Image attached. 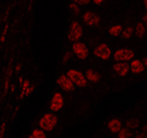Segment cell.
Masks as SVG:
<instances>
[{
	"label": "cell",
	"mask_w": 147,
	"mask_h": 138,
	"mask_svg": "<svg viewBox=\"0 0 147 138\" xmlns=\"http://www.w3.org/2000/svg\"><path fill=\"white\" fill-rule=\"evenodd\" d=\"M28 138H47V133H45V131L40 130V128H34V130L30 133Z\"/></svg>",
	"instance_id": "obj_17"
},
{
	"label": "cell",
	"mask_w": 147,
	"mask_h": 138,
	"mask_svg": "<svg viewBox=\"0 0 147 138\" xmlns=\"http://www.w3.org/2000/svg\"><path fill=\"white\" fill-rule=\"evenodd\" d=\"M33 90H34V87L30 84V81L28 80H25V82L21 84V92H20V95H18V98L24 99L25 96L30 95Z\"/></svg>",
	"instance_id": "obj_12"
},
{
	"label": "cell",
	"mask_w": 147,
	"mask_h": 138,
	"mask_svg": "<svg viewBox=\"0 0 147 138\" xmlns=\"http://www.w3.org/2000/svg\"><path fill=\"white\" fill-rule=\"evenodd\" d=\"M129 65H130V72H132L134 75H140L146 68L142 60H139V59H134L132 61L129 62Z\"/></svg>",
	"instance_id": "obj_11"
},
{
	"label": "cell",
	"mask_w": 147,
	"mask_h": 138,
	"mask_svg": "<svg viewBox=\"0 0 147 138\" xmlns=\"http://www.w3.org/2000/svg\"><path fill=\"white\" fill-rule=\"evenodd\" d=\"M82 21L88 27H97L100 22V17L97 13H94L92 11H86V12H84V15H82Z\"/></svg>",
	"instance_id": "obj_8"
},
{
	"label": "cell",
	"mask_w": 147,
	"mask_h": 138,
	"mask_svg": "<svg viewBox=\"0 0 147 138\" xmlns=\"http://www.w3.org/2000/svg\"><path fill=\"white\" fill-rule=\"evenodd\" d=\"M142 3H144V6H145L146 11H147V0H142Z\"/></svg>",
	"instance_id": "obj_30"
},
{
	"label": "cell",
	"mask_w": 147,
	"mask_h": 138,
	"mask_svg": "<svg viewBox=\"0 0 147 138\" xmlns=\"http://www.w3.org/2000/svg\"><path fill=\"white\" fill-rule=\"evenodd\" d=\"M113 59L115 62H130L135 59V52L129 48H120L114 52Z\"/></svg>",
	"instance_id": "obj_2"
},
{
	"label": "cell",
	"mask_w": 147,
	"mask_h": 138,
	"mask_svg": "<svg viewBox=\"0 0 147 138\" xmlns=\"http://www.w3.org/2000/svg\"><path fill=\"white\" fill-rule=\"evenodd\" d=\"M72 50H67V52H65L64 53V55H63V60H61V64H66L69 60L71 59V56H72Z\"/></svg>",
	"instance_id": "obj_22"
},
{
	"label": "cell",
	"mask_w": 147,
	"mask_h": 138,
	"mask_svg": "<svg viewBox=\"0 0 147 138\" xmlns=\"http://www.w3.org/2000/svg\"><path fill=\"white\" fill-rule=\"evenodd\" d=\"M123 31H124V27H123L121 25H113V26L109 28L108 34H109L110 37H118V36H121Z\"/></svg>",
	"instance_id": "obj_15"
},
{
	"label": "cell",
	"mask_w": 147,
	"mask_h": 138,
	"mask_svg": "<svg viewBox=\"0 0 147 138\" xmlns=\"http://www.w3.org/2000/svg\"><path fill=\"white\" fill-rule=\"evenodd\" d=\"M142 62H144V65H145V67L147 68V56H146V58H144V59H142Z\"/></svg>",
	"instance_id": "obj_29"
},
{
	"label": "cell",
	"mask_w": 147,
	"mask_h": 138,
	"mask_svg": "<svg viewBox=\"0 0 147 138\" xmlns=\"http://www.w3.org/2000/svg\"><path fill=\"white\" fill-rule=\"evenodd\" d=\"M71 50H72L74 55H75L79 60H82V61L86 60L87 56H88V54H90V50H88V48H87V45L85 43H82V42L72 43Z\"/></svg>",
	"instance_id": "obj_6"
},
{
	"label": "cell",
	"mask_w": 147,
	"mask_h": 138,
	"mask_svg": "<svg viewBox=\"0 0 147 138\" xmlns=\"http://www.w3.org/2000/svg\"><path fill=\"white\" fill-rule=\"evenodd\" d=\"M69 10H70V12L74 13V15H80V12H81V6L79 5V4L71 1L70 4H69Z\"/></svg>",
	"instance_id": "obj_20"
},
{
	"label": "cell",
	"mask_w": 147,
	"mask_h": 138,
	"mask_svg": "<svg viewBox=\"0 0 147 138\" xmlns=\"http://www.w3.org/2000/svg\"><path fill=\"white\" fill-rule=\"evenodd\" d=\"M66 75L70 77V80L75 83V86L77 87H81V88H84L88 84V81H87L86 78V75H84L80 70H76V68H71V70H67Z\"/></svg>",
	"instance_id": "obj_4"
},
{
	"label": "cell",
	"mask_w": 147,
	"mask_h": 138,
	"mask_svg": "<svg viewBox=\"0 0 147 138\" xmlns=\"http://www.w3.org/2000/svg\"><path fill=\"white\" fill-rule=\"evenodd\" d=\"M84 36V28L79 21H72L69 27V32H67V39L71 40L72 43L75 42H80V39Z\"/></svg>",
	"instance_id": "obj_3"
},
{
	"label": "cell",
	"mask_w": 147,
	"mask_h": 138,
	"mask_svg": "<svg viewBox=\"0 0 147 138\" xmlns=\"http://www.w3.org/2000/svg\"><path fill=\"white\" fill-rule=\"evenodd\" d=\"M123 128V123H121V120L120 119H117L114 117L109 122H108V130L112 132V133H118Z\"/></svg>",
	"instance_id": "obj_13"
},
{
	"label": "cell",
	"mask_w": 147,
	"mask_h": 138,
	"mask_svg": "<svg viewBox=\"0 0 147 138\" xmlns=\"http://www.w3.org/2000/svg\"><path fill=\"white\" fill-rule=\"evenodd\" d=\"M113 71L120 77L127 76V73L130 72V65L129 62H115L113 65Z\"/></svg>",
	"instance_id": "obj_10"
},
{
	"label": "cell",
	"mask_w": 147,
	"mask_h": 138,
	"mask_svg": "<svg viewBox=\"0 0 147 138\" xmlns=\"http://www.w3.org/2000/svg\"><path fill=\"white\" fill-rule=\"evenodd\" d=\"M140 126V120L139 119H129L126 121V127L130 130H136Z\"/></svg>",
	"instance_id": "obj_19"
},
{
	"label": "cell",
	"mask_w": 147,
	"mask_h": 138,
	"mask_svg": "<svg viewBox=\"0 0 147 138\" xmlns=\"http://www.w3.org/2000/svg\"><path fill=\"white\" fill-rule=\"evenodd\" d=\"M85 75H86V78H87V81H88L90 83H92V84L99 83L100 75H99L97 71H94V70H87Z\"/></svg>",
	"instance_id": "obj_14"
},
{
	"label": "cell",
	"mask_w": 147,
	"mask_h": 138,
	"mask_svg": "<svg viewBox=\"0 0 147 138\" xmlns=\"http://www.w3.org/2000/svg\"><path fill=\"white\" fill-rule=\"evenodd\" d=\"M64 107V96L60 92H57L54 93L52 96V100H50V110L53 113H58Z\"/></svg>",
	"instance_id": "obj_9"
},
{
	"label": "cell",
	"mask_w": 147,
	"mask_h": 138,
	"mask_svg": "<svg viewBox=\"0 0 147 138\" xmlns=\"http://www.w3.org/2000/svg\"><path fill=\"white\" fill-rule=\"evenodd\" d=\"M21 68H22V65L21 64H17V65L15 66V72L17 73V72H20L21 71Z\"/></svg>",
	"instance_id": "obj_28"
},
{
	"label": "cell",
	"mask_w": 147,
	"mask_h": 138,
	"mask_svg": "<svg viewBox=\"0 0 147 138\" xmlns=\"http://www.w3.org/2000/svg\"><path fill=\"white\" fill-rule=\"evenodd\" d=\"M146 135H147V126H145V127H144V130H142L141 132L136 133V135H135V138H145Z\"/></svg>",
	"instance_id": "obj_23"
},
{
	"label": "cell",
	"mask_w": 147,
	"mask_h": 138,
	"mask_svg": "<svg viewBox=\"0 0 147 138\" xmlns=\"http://www.w3.org/2000/svg\"><path fill=\"white\" fill-rule=\"evenodd\" d=\"M93 55L96 58L100 59V60L105 61V60H109V59L112 58L113 52H112V49H110V47L108 44L100 43V44H98L97 47L93 49Z\"/></svg>",
	"instance_id": "obj_5"
},
{
	"label": "cell",
	"mask_w": 147,
	"mask_h": 138,
	"mask_svg": "<svg viewBox=\"0 0 147 138\" xmlns=\"http://www.w3.org/2000/svg\"><path fill=\"white\" fill-rule=\"evenodd\" d=\"M134 33H135V28H132V27H130V26H126V27H124V31H123L121 36H123L124 39H130Z\"/></svg>",
	"instance_id": "obj_18"
},
{
	"label": "cell",
	"mask_w": 147,
	"mask_h": 138,
	"mask_svg": "<svg viewBox=\"0 0 147 138\" xmlns=\"http://www.w3.org/2000/svg\"><path fill=\"white\" fill-rule=\"evenodd\" d=\"M57 84L65 92H72L75 89V83L70 80V77H69L66 73H61V75L58 77Z\"/></svg>",
	"instance_id": "obj_7"
},
{
	"label": "cell",
	"mask_w": 147,
	"mask_h": 138,
	"mask_svg": "<svg viewBox=\"0 0 147 138\" xmlns=\"http://www.w3.org/2000/svg\"><path fill=\"white\" fill-rule=\"evenodd\" d=\"M15 90V86L13 84H10V92H13Z\"/></svg>",
	"instance_id": "obj_31"
},
{
	"label": "cell",
	"mask_w": 147,
	"mask_h": 138,
	"mask_svg": "<svg viewBox=\"0 0 147 138\" xmlns=\"http://www.w3.org/2000/svg\"><path fill=\"white\" fill-rule=\"evenodd\" d=\"M72 1L76 3V4H79L80 6H84V5H88L92 0H72Z\"/></svg>",
	"instance_id": "obj_24"
},
{
	"label": "cell",
	"mask_w": 147,
	"mask_h": 138,
	"mask_svg": "<svg viewBox=\"0 0 147 138\" xmlns=\"http://www.w3.org/2000/svg\"><path fill=\"white\" fill-rule=\"evenodd\" d=\"M58 125V116L53 113H47L44 114L42 117L39 119L38 126L40 130H43L45 132H50L53 131Z\"/></svg>",
	"instance_id": "obj_1"
},
{
	"label": "cell",
	"mask_w": 147,
	"mask_h": 138,
	"mask_svg": "<svg viewBox=\"0 0 147 138\" xmlns=\"http://www.w3.org/2000/svg\"><path fill=\"white\" fill-rule=\"evenodd\" d=\"M5 130H6V125L5 122L1 123V128H0V138H4V135H5Z\"/></svg>",
	"instance_id": "obj_25"
},
{
	"label": "cell",
	"mask_w": 147,
	"mask_h": 138,
	"mask_svg": "<svg viewBox=\"0 0 147 138\" xmlns=\"http://www.w3.org/2000/svg\"><path fill=\"white\" fill-rule=\"evenodd\" d=\"M131 137V130L127 127H123L118 132V138H130Z\"/></svg>",
	"instance_id": "obj_21"
},
{
	"label": "cell",
	"mask_w": 147,
	"mask_h": 138,
	"mask_svg": "<svg viewBox=\"0 0 147 138\" xmlns=\"http://www.w3.org/2000/svg\"><path fill=\"white\" fill-rule=\"evenodd\" d=\"M92 1H93L94 5H102V4L105 1V0H92Z\"/></svg>",
	"instance_id": "obj_27"
},
{
	"label": "cell",
	"mask_w": 147,
	"mask_h": 138,
	"mask_svg": "<svg viewBox=\"0 0 147 138\" xmlns=\"http://www.w3.org/2000/svg\"><path fill=\"white\" fill-rule=\"evenodd\" d=\"M141 22L147 27V11L144 13V15H142V20H141Z\"/></svg>",
	"instance_id": "obj_26"
},
{
	"label": "cell",
	"mask_w": 147,
	"mask_h": 138,
	"mask_svg": "<svg viewBox=\"0 0 147 138\" xmlns=\"http://www.w3.org/2000/svg\"><path fill=\"white\" fill-rule=\"evenodd\" d=\"M146 28H147V27L142 23V22H139V23L136 25V27H135V34H136L137 38H142V37H145Z\"/></svg>",
	"instance_id": "obj_16"
}]
</instances>
